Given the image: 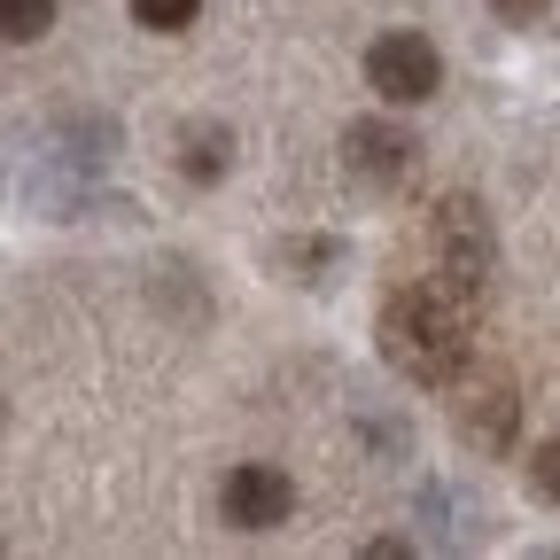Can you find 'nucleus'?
Listing matches in <instances>:
<instances>
[{"mask_svg": "<svg viewBox=\"0 0 560 560\" xmlns=\"http://www.w3.org/2000/svg\"><path fill=\"white\" fill-rule=\"evenodd\" d=\"M475 304H482V296L452 289L444 272H429V280H412V289H397V296L382 304V319H374L382 359H389L405 382L444 389V382L475 359Z\"/></svg>", "mask_w": 560, "mask_h": 560, "instance_id": "1", "label": "nucleus"}, {"mask_svg": "<svg viewBox=\"0 0 560 560\" xmlns=\"http://www.w3.org/2000/svg\"><path fill=\"white\" fill-rule=\"evenodd\" d=\"M429 249H436L429 272H444L452 289H467V296H490V272H499V234H490V219H482L475 195H444V202H436Z\"/></svg>", "mask_w": 560, "mask_h": 560, "instance_id": "2", "label": "nucleus"}, {"mask_svg": "<svg viewBox=\"0 0 560 560\" xmlns=\"http://www.w3.org/2000/svg\"><path fill=\"white\" fill-rule=\"evenodd\" d=\"M452 429H459V444H475V452H506L514 429H522V389H514V374L490 366V359H467V366L452 374Z\"/></svg>", "mask_w": 560, "mask_h": 560, "instance_id": "3", "label": "nucleus"}, {"mask_svg": "<svg viewBox=\"0 0 560 560\" xmlns=\"http://www.w3.org/2000/svg\"><path fill=\"white\" fill-rule=\"evenodd\" d=\"M366 86L382 94V102H429L436 86H444V55H436V39H420V32H382L374 47H366Z\"/></svg>", "mask_w": 560, "mask_h": 560, "instance_id": "4", "label": "nucleus"}, {"mask_svg": "<svg viewBox=\"0 0 560 560\" xmlns=\"http://www.w3.org/2000/svg\"><path fill=\"white\" fill-rule=\"evenodd\" d=\"M219 514H226L234 529H280V522L296 514V482L280 475V467H265V459H249V467H234V475H226Z\"/></svg>", "mask_w": 560, "mask_h": 560, "instance_id": "5", "label": "nucleus"}, {"mask_svg": "<svg viewBox=\"0 0 560 560\" xmlns=\"http://www.w3.org/2000/svg\"><path fill=\"white\" fill-rule=\"evenodd\" d=\"M342 172L366 179V187H397L412 179V132H397L389 117H359L342 132Z\"/></svg>", "mask_w": 560, "mask_h": 560, "instance_id": "6", "label": "nucleus"}, {"mask_svg": "<svg viewBox=\"0 0 560 560\" xmlns=\"http://www.w3.org/2000/svg\"><path fill=\"white\" fill-rule=\"evenodd\" d=\"M226 164H234L226 125H195V132H187V149H179V172H187L195 187H210V179H226Z\"/></svg>", "mask_w": 560, "mask_h": 560, "instance_id": "7", "label": "nucleus"}, {"mask_svg": "<svg viewBox=\"0 0 560 560\" xmlns=\"http://www.w3.org/2000/svg\"><path fill=\"white\" fill-rule=\"evenodd\" d=\"M47 24H55V0H0V39L9 47H32Z\"/></svg>", "mask_w": 560, "mask_h": 560, "instance_id": "8", "label": "nucleus"}, {"mask_svg": "<svg viewBox=\"0 0 560 560\" xmlns=\"http://www.w3.org/2000/svg\"><path fill=\"white\" fill-rule=\"evenodd\" d=\"M125 9H132L140 32H187L202 16V0H125Z\"/></svg>", "mask_w": 560, "mask_h": 560, "instance_id": "9", "label": "nucleus"}, {"mask_svg": "<svg viewBox=\"0 0 560 560\" xmlns=\"http://www.w3.org/2000/svg\"><path fill=\"white\" fill-rule=\"evenodd\" d=\"M529 490H537V499H545V506H560V436L529 452Z\"/></svg>", "mask_w": 560, "mask_h": 560, "instance_id": "10", "label": "nucleus"}, {"mask_svg": "<svg viewBox=\"0 0 560 560\" xmlns=\"http://www.w3.org/2000/svg\"><path fill=\"white\" fill-rule=\"evenodd\" d=\"M490 9H499V16H514V24H529V16L545 9V0H490Z\"/></svg>", "mask_w": 560, "mask_h": 560, "instance_id": "11", "label": "nucleus"}]
</instances>
